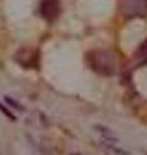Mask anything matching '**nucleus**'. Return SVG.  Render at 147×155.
Here are the masks:
<instances>
[{"mask_svg": "<svg viewBox=\"0 0 147 155\" xmlns=\"http://www.w3.org/2000/svg\"><path fill=\"white\" fill-rule=\"evenodd\" d=\"M136 60L138 62V65L147 64V40H145L138 48V51L136 53Z\"/></svg>", "mask_w": 147, "mask_h": 155, "instance_id": "5", "label": "nucleus"}, {"mask_svg": "<svg viewBox=\"0 0 147 155\" xmlns=\"http://www.w3.org/2000/svg\"><path fill=\"white\" fill-rule=\"evenodd\" d=\"M87 61L93 71L101 75H112L116 70V60L111 52L93 51L87 54Z\"/></svg>", "mask_w": 147, "mask_h": 155, "instance_id": "1", "label": "nucleus"}, {"mask_svg": "<svg viewBox=\"0 0 147 155\" xmlns=\"http://www.w3.org/2000/svg\"><path fill=\"white\" fill-rule=\"evenodd\" d=\"M121 11L126 17H143L147 14V0H122Z\"/></svg>", "mask_w": 147, "mask_h": 155, "instance_id": "2", "label": "nucleus"}, {"mask_svg": "<svg viewBox=\"0 0 147 155\" xmlns=\"http://www.w3.org/2000/svg\"><path fill=\"white\" fill-rule=\"evenodd\" d=\"M40 12H41V16L47 21H54L58 17V13H60L58 0H43Z\"/></svg>", "mask_w": 147, "mask_h": 155, "instance_id": "3", "label": "nucleus"}, {"mask_svg": "<svg viewBox=\"0 0 147 155\" xmlns=\"http://www.w3.org/2000/svg\"><path fill=\"white\" fill-rule=\"evenodd\" d=\"M17 61L24 67H31L36 65L38 53L34 49H21L17 53Z\"/></svg>", "mask_w": 147, "mask_h": 155, "instance_id": "4", "label": "nucleus"}]
</instances>
